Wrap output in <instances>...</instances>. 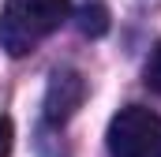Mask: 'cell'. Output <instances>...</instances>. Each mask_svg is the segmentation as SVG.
<instances>
[{
    "instance_id": "1",
    "label": "cell",
    "mask_w": 161,
    "mask_h": 157,
    "mask_svg": "<svg viewBox=\"0 0 161 157\" xmlns=\"http://www.w3.org/2000/svg\"><path fill=\"white\" fill-rule=\"evenodd\" d=\"M68 15H71V0H4L0 49L8 56H26L53 30H60Z\"/></svg>"
},
{
    "instance_id": "2",
    "label": "cell",
    "mask_w": 161,
    "mask_h": 157,
    "mask_svg": "<svg viewBox=\"0 0 161 157\" xmlns=\"http://www.w3.org/2000/svg\"><path fill=\"white\" fill-rule=\"evenodd\" d=\"M105 142L113 157H161V116L146 105H127L109 120Z\"/></svg>"
},
{
    "instance_id": "3",
    "label": "cell",
    "mask_w": 161,
    "mask_h": 157,
    "mask_svg": "<svg viewBox=\"0 0 161 157\" xmlns=\"http://www.w3.org/2000/svg\"><path fill=\"white\" fill-rule=\"evenodd\" d=\"M82 101H86V78L79 71H71V68L53 71L49 90H45V120L53 127H60V123H68V120L79 112Z\"/></svg>"
},
{
    "instance_id": "4",
    "label": "cell",
    "mask_w": 161,
    "mask_h": 157,
    "mask_svg": "<svg viewBox=\"0 0 161 157\" xmlns=\"http://www.w3.org/2000/svg\"><path fill=\"white\" fill-rule=\"evenodd\" d=\"M79 30L90 34V38H101V34L109 30V15H105V8H82V11H79Z\"/></svg>"
},
{
    "instance_id": "5",
    "label": "cell",
    "mask_w": 161,
    "mask_h": 157,
    "mask_svg": "<svg viewBox=\"0 0 161 157\" xmlns=\"http://www.w3.org/2000/svg\"><path fill=\"white\" fill-rule=\"evenodd\" d=\"M146 86L154 94H161V41H158V49L150 52V60H146Z\"/></svg>"
},
{
    "instance_id": "6",
    "label": "cell",
    "mask_w": 161,
    "mask_h": 157,
    "mask_svg": "<svg viewBox=\"0 0 161 157\" xmlns=\"http://www.w3.org/2000/svg\"><path fill=\"white\" fill-rule=\"evenodd\" d=\"M11 154V120L0 116V157Z\"/></svg>"
}]
</instances>
